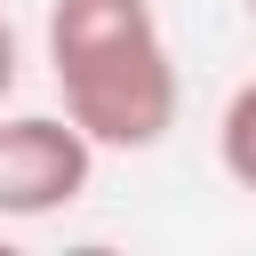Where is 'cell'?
I'll return each mask as SVG.
<instances>
[{
	"instance_id": "cell-1",
	"label": "cell",
	"mask_w": 256,
	"mask_h": 256,
	"mask_svg": "<svg viewBox=\"0 0 256 256\" xmlns=\"http://www.w3.org/2000/svg\"><path fill=\"white\" fill-rule=\"evenodd\" d=\"M48 64L96 152H152L176 128V56L152 0H48Z\"/></svg>"
},
{
	"instance_id": "cell-2",
	"label": "cell",
	"mask_w": 256,
	"mask_h": 256,
	"mask_svg": "<svg viewBox=\"0 0 256 256\" xmlns=\"http://www.w3.org/2000/svg\"><path fill=\"white\" fill-rule=\"evenodd\" d=\"M96 176V144L80 136L72 112H16L0 120V216L32 224V216H56L88 192Z\"/></svg>"
},
{
	"instance_id": "cell-3",
	"label": "cell",
	"mask_w": 256,
	"mask_h": 256,
	"mask_svg": "<svg viewBox=\"0 0 256 256\" xmlns=\"http://www.w3.org/2000/svg\"><path fill=\"white\" fill-rule=\"evenodd\" d=\"M216 160L240 192H256V80H240L224 96V120H216Z\"/></svg>"
},
{
	"instance_id": "cell-4",
	"label": "cell",
	"mask_w": 256,
	"mask_h": 256,
	"mask_svg": "<svg viewBox=\"0 0 256 256\" xmlns=\"http://www.w3.org/2000/svg\"><path fill=\"white\" fill-rule=\"evenodd\" d=\"M16 80H24V48H16V24L0 16V104L16 96Z\"/></svg>"
},
{
	"instance_id": "cell-5",
	"label": "cell",
	"mask_w": 256,
	"mask_h": 256,
	"mask_svg": "<svg viewBox=\"0 0 256 256\" xmlns=\"http://www.w3.org/2000/svg\"><path fill=\"white\" fill-rule=\"evenodd\" d=\"M248 16H256V0H248Z\"/></svg>"
}]
</instances>
